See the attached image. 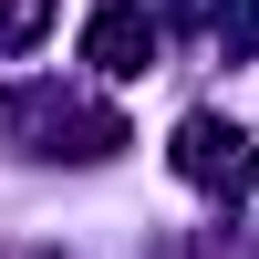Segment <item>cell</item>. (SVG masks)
I'll return each instance as SVG.
<instances>
[{
    "label": "cell",
    "mask_w": 259,
    "mask_h": 259,
    "mask_svg": "<svg viewBox=\"0 0 259 259\" xmlns=\"http://www.w3.org/2000/svg\"><path fill=\"white\" fill-rule=\"evenodd\" d=\"M177 177L207 187V197H239V187H249V135L218 124V114H187L177 124Z\"/></svg>",
    "instance_id": "6da1fadb"
},
{
    "label": "cell",
    "mask_w": 259,
    "mask_h": 259,
    "mask_svg": "<svg viewBox=\"0 0 259 259\" xmlns=\"http://www.w3.org/2000/svg\"><path fill=\"white\" fill-rule=\"evenodd\" d=\"M83 62H94V73H145V62H156V21H145V11H124V0H114V11H94V21H83Z\"/></svg>",
    "instance_id": "7a4b0ae2"
},
{
    "label": "cell",
    "mask_w": 259,
    "mask_h": 259,
    "mask_svg": "<svg viewBox=\"0 0 259 259\" xmlns=\"http://www.w3.org/2000/svg\"><path fill=\"white\" fill-rule=\"evenodd\" d=\"M41 31H52V0H0V52H21Z\"/></svg>",
    "instance_id": "3957f363"
},
{
    "label": "cell",
    "mask_w": 259,
    "mask_h": 259,
    "mask_svg": "<svg viewBox=\"0 0 259 259\" xmlns=\"http://www.w3.org/2000/svg\"><path fill=\"white\" fill-rule=\"evenodd\" d=\"M218 41H259V0H239V11H218Z\"/></svg>",
    "instance_id": "277c9868"
}]
</instances>
